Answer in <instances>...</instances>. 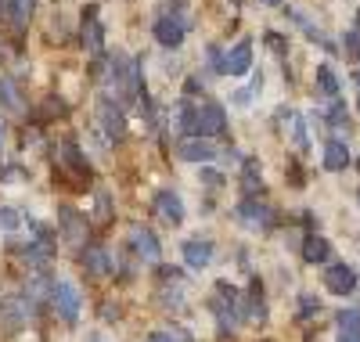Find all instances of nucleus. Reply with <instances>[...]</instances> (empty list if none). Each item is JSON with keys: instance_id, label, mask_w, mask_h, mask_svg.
<instances>
[{"instance_id": "obj_27", "label": "nucleus", "mask_w": 360, "mask_h": 342, "mask_svg": "<svg viewBox=\"0 0 360 342\" xmlns=\"http://www.w3.org/2000/svg\"><path fill=\"white\" fill-rule=\"evenodd\" d=\"M349 122V112L339 98H332V108H328V127H346Z\"/></svg>"}, {"instance_id": "obj_12", "label": "nucleus", "mask_w": 360, "mask_h": 342, "mask_svg": "<svg viewBox=\"0 0 360 342\" xmlns=\"http://www.w3.org/2000/svg\"><path fill=\"white\" fill-rule=\"evenodd\" d=\"M176 155L184 163H213L217 159V148L209 144L205 137H184V141L176 144Z\"/></svg>"}, {"instance_id": "obj_30", "label": "nucleus", "mask_w": 360, "mask_h": 342, "mask_svg": "<svg viewBox=\"0 0 360 342\" xmlns=\"http://www.w3.org/2000/svg\"><path fill=\"white\" fill-rule=\"evenodd\" d=\"M0 227H18V213L15 209H0Z\"/></svg>"}, {"instance_id": "obj_16", "label": "nucleus", "mask_w": 360, "mask_h": 342, "mask_svg": "<svg viewBox=\"0 0 360 342\" xmlns=\"http://www.w3.org/2000/svg\"><path fill=\"white\" fill-rule=\"evenodd\" d=\"M227 72L231 76H245L252 72V40H242L227 51Z\"/></svg>"}, {"instance_id": "obj_32", "label": "nucleus", "mask_w": 360, "mask_h": 342, "mask_svg": "<svg viewBox=\"0 0 360 342\" xmlns=\"http://www.w3.org/2000/svg\"><path fill=\"white\" fill-rule=\"evenodd\" d=\"M198 90H202V80H198V76H191V80L184 83V98H195Z\"/></svg>"}, {"instance_id": "obj_5", "label": "nucleus", "mask_w": 360, "mask_h": 342, "mask_svg": "<svg viewBox=\"0 0 360 342\" xmlns=\"http://www.w3.org/2000/svg\"><path fill=\"white\" fill-rule=\"evenodd\" d=\"M51 306H54V314L62 317L65 324H76L79 321V289L72 281H54Z\"/></svg>"}, {"instance_id": "obj_35", "label": "nucleus", "mask_w": 360, "mask_h": 342, "mask_svg": "<svg viewBox=\"0 0 360 342\" xmlns=\"http://www.w3.org/2000/svg\"><path fill=\"white\" fill-rule=\"evenodd\" d=\"M339 342H360V335H346V331H339Z\"/></svg>"}, {"instance_id": "obj_17", "label": "nucleus", "mask_w": 360, "mask_h": 342, "mask_svg": "<svg viewBox=\"0 0 360 342\" xmlns=\"http://www.w3.org/2000/svg\"><path fill=\"white\" fill-rule=\"evenodd\" d=\"M245 321H256V324L266 321V299H263L259 277H252V281H249V292H245Z\"/></svg>"}, {"instance_id": "obj_31", "label": "nucleus", "mask_w": 360, "mask_h": 342, "mask_svg": "<svg viewBox=\"0 0 360 342\" xmlns=\"http://www.w3.org/2000/svg\"><path fill=\"white\" fill-rule=\"evenodd\" d=\"M202 180L209 184V188H220V184H224V177L217 170H202Z\"/></svg>"}, {"instance_id": "obj_36", "label": "nucleus", "mask_w": 360, "mask_h": 342, "mask_svg": "<svg viewBox=\"0 0 360 342\" xmlns=\"http://www.w3.org/2000/svg\"><path fill=\"white\" fill-rule=\"evenodd\" d=\"M259 4H266V8H281L285 0H259Z\"/></svg>"}, {"instance_id": "obj_25", "label": "nucleus", "mask_w": 360, "mask_h": 342, "mask_svg": "<svg viewBox=\"0 0 360 342\" xmlns=\"http://www.w3.org/2000/svg\"><path fill=\"white\" fill-rule=\"evenodd\" d=\"M335 324H339V331H346V335H360V310H339Z\"/></svg>"}, {"instance_id": "obj_23", "label": "nucleus", "mask_w": 360, "mask_h": 342, "mask_svg": "<svg viewBox=\"0 0 360 342\" xmlns=\"http://www.w3.org/2000/svg\"><path fill=\"white\" fill-rule=\"evenodd\" d=\"M0 105H4L8 112H22L25 108V101L18 98V87L11 80H0Z\"/></svg>"}, {"instance_id": "obj_38", "label": "nucleus", "mask_w": 360, "mask_h": 342, "mask_svg": "<svg viewBox=\"0 0 360 342\" xmlns=\"http://www.w3.org/2000/svg\"><path fill=\"white\" fill-rule=\"evenodd\" d=\"M353 80H356V108H360V69H356V76H353Z\"/></svg>"}, {"instance_id": "obj_11", "label": "nucleus", "mask_w": 360, "mask_h": 342, "mask_svg": "<svg viewBox=\"0 0 360 342\" xmlns=\"http://www.w3.org/2000/svg\"><path fill=\"white\" fill-rule=\"evenodd\" d=\"M29 303L22 296H0V324H8V328H22L29 321Z\"/></svg>"}, {"instance_id": "obj_4", "label": "nucleus", "mask_w": 360, "mask_h": 342, "mask_svg": "<svg viewBox=\"0 0 360 342\" xmlns=\"http://www.w3.org/2000/svg\"><path fill=\"white\" fill-rule=\"evenodd\" d=\"M152 33H155V40L162 47H180V44H184V37H188V18L180 15V8H173L162 18H155Z\"/></svg>"}, {"instance_id": "obj_34", "label": "nucleus", "mask_w": 360, "mask_h": 342, "mask_svg": "<svg viewBox=\"0 0 360 342\" xmlns=\"http://www.w3.org/2000/svg\"><path fill=\"white\" fill-rule=\"evenodd\" d=\"M98 216H108V195L105 191L98 195Z\"/></svg>"}, {"instance_id": "obj_14", "label": "nucleus", "mask_w": 360, "mask_h": 342, "mask_svg": "<svg viewBox=\"0 0 360 342\" xmlns=\"http://www.w3.org/2000/svg\"><path fill=\"white\" fill-rule=\"evenodd\" d=\"M58 227H62V234L69 238V241H76V245H83V238H86V220L72 209V205H62L58 209Z\"/></svg>"}, {"instance_id": "obj_28", "label": "nucleus", "mask_w": 360, "mask_h": 342, "mask_svg": "<svg viewBox=\"0 0 360 342\" xmlns=\"http://www.w3.org/2000/svg\"><path fill=\"white\" fill-rule=\"evenodd\" d=\"M342 51L349 58H360V29H349V33L342 37Z\"/></svg>"}, {"instance_id": "obj_8", "label": "nucleus", "mask_w": 360, "mask_h": 342, "mask_svg": "<svg viewBox=\"0 0 360 342\" xmlns=\"http://www.w3.org/2000/svg\"><path fill=\"white\" fill-rule=\"evenodd\" d=\"M356 285H360V277H356V270L349 263H332L324 270V289L332 296H353Z\"/></svg>"}, {"instance_id": "obj_26", "label": "nucleus", "mask_w": 360, "mask_h": 342, "mask_svg": "<svg viewBox=\"0 0 360 342\" xmlns=\"http://www.w3.org/2000/svg\"><path fill=\"white\" fill-rule=\"evenodd\" d=\"M321 310V299L314 296V292H299V321H307V317H314Z\"/></svg>"}, {"instance_id": "obj_19", "label": "nucleus", "mask_w": 360, "mask_h": 342, "mask_svg": "<svg viewBox=\"0 0 360 342\" xmlns=\"http://www.w3.org/2000/svg\"><path fill=\"white\" fill-rule=\"evenodd\" d=\"M349 166V148L342 144V141H328L324 144V170L328 173H339V170H346Z\"/></svg>"}, {"instance_id": "obj_29", "label": "nucleus", "mask_w": 360, "mask_h": 342, "mask_svg": "<svg viewBox=\"0 0 360 342\" xmlns=\"http://www.w3.org/2000/svg\"><path fill=\"white\" fill-rule=\"evenodd\" d=\"M205 54H209V69H213V72H227V54L220 47H209Z\"/></svg>"}, {"instance_id": "obj_7", "label": "nucleus", "mask_w": 360, "mask_h": 342, "mask_svg": "<svg viewBox=\"0 0 360 342\" xmlns=\"http://www.w3.org/2000/svg\"><path fill=\"white\" fill-rule=\"evenodd\" d=\"M79 267L90 274V277H105V274H115V260L108 248L101 245H79V253H76Z\"/></svg>"}, {"instance_id": "obj_13", "label": "nucleus", "mask_w": 360, "mask_h": 342, "mask_svg": "<svg viewBox=\"0 0 360 342\" xmlns=\"http://www.w3.org/2000/svg\"><path fill=\"white\" fill-rule=\"evenodd\" d=\"M83 47L94 54V58H101V51H105V29H101V22H98V11L90 8L86 15H83Z\"/></svg>"}, {"instance_id": "obj_41", "label": "nucleus", "mask_w": 360, "mask_h": 342, "mask_svg": "<svg viewBox=\"0 0 360 342\" xmlns=\"http://www.w3.org/2000/svg\"><path fill=\"white\" fill-rule=\"evenodd\" d=\"M180 4H184V0H176V8H180Z\"/></svg>"}, {"instance_id": "obj_24", "label": "nucleus", "mask_w": 360, "mask_h": 342, "mask_svg": "<svg viewBox=\"0 0 360 342\" xmlns=\"http://www.w3.org/2000/svg\"><path fill=\"white\" fill-rule=\"evenodd\" d=\"M33 8H37V0H11V11H8V18L15 22V29H22L29 18H33Z\"/></svg>"}, {"instance_id": "obj_6", "label": "nucleus", "mask_w": 360, "mask_h": 342, "mask_svg": "<svg viewBox=\"0 0 360 342\" xmlns=\"http://www.w3.org/2000/svg\"><path fill=\"white\" fill-rule=\"evenodd\" d=\"M98 122H101V130L108 141H123L127 137V112L123 105H115L108 94L98 98Z\"/></svg>"}, {"instance_id": "obj_3", "label": "nucleus", "mask_w": 360, "mask_h": 342, "mask_svg": "<svg viewBox=\"0 0 360 342\" xmlns=\"http://www.w3.org/2000/svg\"><path fill=\"white\" fill-rule=\"evenodd\" d=\"M234 216H238L245 227H252V231H270V227H274V220H278V213L270 209L266 202H259L256 195H245L242 202H238Z\"/></svg>"}, {"instance_id": "obj_2", "label": "nucleus", "mask_w": 360, "mask_h": 342, "mask_svg": "<svg viewBox=\"0 0 360 342\" xmlns=\"http://www.w3.org/2000/svg\"><path fill=\"white\" fill-rule=\"evenodd\" d=\"M209 310H213V317L220 324V331H234L245 324V292H238L234 285L227 281H217V296L209 299Z\"/></svg>"}, {"instance_id": "obj_1", "label": "nucleus", "mask_w": 360, "mask_h": 342, "mask_svg": "<svg viewBox=\"0 0 360 342\" xmlns=\"http://www.w3.org/2000/svg\"><path fill=\"white\" fill-rule=\"evenodd\" d=\"M98 76H105V87H108V98L112 101H141L148 94V87H144V72H141V61L137 58H127V54H112L108 61H98Z\"/></svg>"}, {"instance_id": "obj_20", "label": "nucleus", "mask_w": 360, "mask_h": 342, "mask_svg": "<svg viewBox=\"0 0 360 342\" xmlns=\"http://www.w3.org/2000/svg\"><path fill=\"white\" fill-rule=\"evenodd\" d=\"M242 191H245V195H259V191H263L259 159H245V163H242Z\"/></svg>"}, {"instance_id": "obj_33", "label": "nucleus", "mask_w": 360, "mask_h": 342, "mask_svg": "<svg viewBox=\"0 0 360 342\" xmlns=\"http://www.w3.org/2000/svg\"><path fill=\"white\" fill-rule=\"evenodd\" d=\"M144 342H176V335H173V331H152Z\"/></svg>"}, {"instance_id": "obj_18", "label": "nucleus", "mask_w": 360, "mask_h": 342, "mask_svg": "<svg viewBox=\"0 0 360 342\" xmlns=\"http://www.w3.org/2000/svg\"><path fill=\"white\" fill-rule=\"evenodd\" d=\"M328 256H332V245H328V238H321V234H307V238H303V260H307L310 267L324 263Z\"/></svg>"}, {"instance_id": "obj_10", "label": "nucleus", "mask_w": 360, "mask_h": 342, "mask_svg": "<svg viewBox=\"0 0 360 342\" xmlns=\"http://www.w3.org/2000/svg\"><path fill=\"white\" fill-rule=\"evenodd\" d=\"M155 213H159V220H166L169 227H180V224H184V202H180V195L176 191H159L155 195Z\"/></svg>"}, {"instance_id": "obj_37", "label": "nucleus", "mask_w": 360, "mask_h": 342, "mask_svg": "<svg viewBox=\"0 0 360 342\" xmlns=\"http://www.w3.org/2000/svg\"><path fill=\"white\" fill-rule=\"evenodd\" d=\"M11 11V0H0V15H8Z\"/></svg>"}, {"instance_id": "obj_21", "label": "nucleus", "mask_w": 360, "mask_h": 342, "mask_svg": "<svg viewBox=\"0 0 360 342\" xmlns=\"http://www.w3.org/2000/svg\"><path fill=\"white\" fill-rule=\"evenodd\" d=\"M62 159L72 166V173H76V177H90V163L79 155V148H76L72 141H65V144H62Z\"/></svg>"}, {"instance_id": "obj_39", "label": "nucleus", "mask_w": 360, "mask_h": 342, "mask_svg": "<svg viewBox=\"0 0 360 342\" xmlns=\"http://www.w3.org/2000/svg\"><path fill=\"white\" fill-rule=\"evenodd\" d=\"M356 29H360V11H356Z\"/></svg>"}, {"instance_id": "obj_40", "label": "nucleus", "mask_w": 360, "mask_h": 342, "mask_svg": "<svg viewBox=\"0 0 360 342\" xmlns=\"http://www.w3.org/2000/svg\"><path fill=\"white\" fill-rule=\"evenodd\" d=\"M90 342H101V338H98V335H94V338H90Z\"/></svg>"}, {"instance_id": "obj_15", "label": "nucleus", "mask_w": 360, "mask_h": 342, "mask_svg": "<svg viewBox=\"0 0 360 342\" xmlns=\"http://www.w3.org/2000/svg\"><path fill=\"white\" fill-rule=\"evenodd\" d=\"M209 260H213V241H205V238H188L184 241V263L191 270L209 267Z\"/></svg>"}, {"instance_id": "obj_22", "label": "nucleus", "mask_w": 360, "mask_h": 342, "mask_svg": "<svg viewBox=\"0 0 360 342\" xmlns=\"http://www.w3.org/2000/svg\"><path fill=\"white\" fill-rule=\"evenodd\" d=\"M317 90L332 101V98H339V80H335V72H332V65H317Z\"/></svg>"}, {"instance_id": "obj_9", "label": "nucleus", "mask_w": 360, "mask_h": 342, "mask_svg": "<svg viewBox=\"0 0 360 342\" xmlns=\"http://www.w3.org/2000/svg\"><path fill=\"white\" fill-rule=\"evenodd\" d=\"M130 248L137 253V260H148V263H159V256H162V245H159V238L148 231V227H141V224H134L130 227Z\"/></svg>"}]
</instances>
